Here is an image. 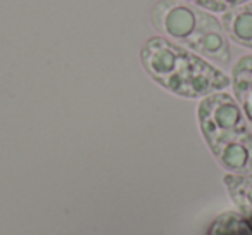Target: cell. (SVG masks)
I'll return each instance as SVG.
<instances>
[{"label": "cell", "instance_id": "obj_1", "mask_svg": "<svg viewBox=\"0 0 252 235\" xmlns=\"http://www.w3.org/2000/svg\"><path fill=\"white\" fill-rule=\"evenodd\" d=\"M140 63L154 83L183 99H204L231 83L221 67L161 35L145 40Z\"/></svg>", "mask_w": 252, "mask_h": 235}, {"label": "cell", "instance_id": "obj_2", "mask_svg": "<svg viewBox=\"0 0 252 235\" xmlns=\"http://www.w3.org/2000/svg\"><path fill=\"white\" fill-rule=\"evenodd\" d=\"M151 23L164 38L204 57L214 66L231 63L230 38L216 14L183 0H158Z\"/></svg>", "mask_w": 252, "mask_h": 235}, {"label": "cell", "instance_id": "obj_3", "mask_svg": "<svg viewBox=\"0 0 252 235\" xmlns=\"http://www.w3.org/2000/svg\"><path fill=\"white\" fill-rule=\"evenodd\" d=\"M197 120L218 165L228 173L251 175L252 132L233 95L223 90L200 99Z\"/></svg>", "mask_w": 252, "mask_h": 235}, {"label": "cell", "instance_id": "obj_4", "mask_svg": "<svg viewBox=\"0 0 252 235\" xmlns=\"http://www.w3.org/2000/svg\"><path fill=\"white\" fill-rule=\"evenodd\" d=\"M230 81L235 101L240 105L252 132V54L238 57L231 66Z\"/></svg>", "mask_w": 252, "mask_h": 235}, {"label": "cell", "instance_id": "obj_5", "mask_svg": "<svg viewBox=\"0 0 252 235\" xmlns=\"http://www.w3.org/2000/svg\"><path fill=\"white\" fill-rule=\"evenodd\" d=\"M221 25L231 42L252 49V2L221 14Z\"/></svg>", "mask_w": 252, "mask_h": 235}, {"label": "cell", "instance_id": "obj_6", "mask_svg": "<svg viewBox=\"0 0 252 235\" xmlns=\"http://www.w3.org/2000/svg\"><path fill=\"white\" fill-rule=\"evenodd\" d=\"M223 183L237 211L252 225V173L251 175L226 173L223 176Z\"/></svg>", "mask_w": 252, "mask_h": 235}, {"label": "cell", "instance_id": "obj_7", "mask_svg": "<svg viewBox=\"0 0 252 235\" xmlns=\"http://www.w3.org/2000/svg\"><path fill=\"white\" fill-rule=\"evenodd\" d=\"M207 235H252V225L238 211H223L213 220Z\"/></svg>", "mask_w": 252, "mask_h": 235}, {"label": "cell", "instance_id": "obj_8", "mask_svg": "<svg viewBox=\"0 0 252 235\" xmlns=\"http://www.w3.org/2000/svg\"><path fill=\"white\" fill-rule=\"evenodd\" d=\"M247 2H251V0H193L192 4L211 12V14H224V12L231 11L238 5L247 4Z\"/></svg>", "mask_w": 252, "mask_h": 235}]
</instances>
